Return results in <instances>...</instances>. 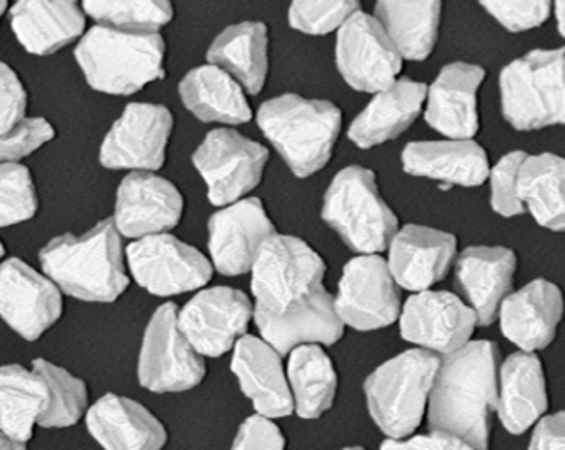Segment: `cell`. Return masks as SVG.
Listing matches in <instances>:
<instances>
[{"instance_id": "6da1fadb", "label": "cell", "mask_w": 565, "mask_h": 450, "mask_svg": "<svg viewBox=\"0 0 565 450\" xmlns=\"http://www.w3.org/2000/svg\"><path fill=\"white\" fill-rule=\"evenodd\" d=\"M497 386L495 343L469 342L460 351L443 357L426 408L430 431L452 435L475 450H490Z\"/></svg>"}, {"instance_id": "7a4b0ae2", "label": "cell", "mask_w": 565, "mask_h": 450, "mask_svg": "<svg viewBox=\"0 0 565 450\" xmlns=\"http://www.w3.org/2000/svg\"><path fill=\"white\" fill-rule=\"evenodd\" d=\"M43 275L62 294L87 303H114L129 287L124 238L111 218L85 234H62L40 251Z\"/></svg>"}, {"instance_id": "3957f363", "label": "cell", "mask_w": 565, "mask_h": 450, "mask_svg": "<svg viewBox=\"0 0 565 450\" xmlns=\"http://www.w3.org/2000/svg\"><path fill=\"white\" fill-rule=\"evenodd\" d=\"M257 126L296 178H310L333 156L342 129V111L328 100L284 94L259 108Z\"/></svg>"}, {"instance_id": "277c9868", "label": "cell", "mask_w": 565, "mask_h": 450, "mask_svg": "<svg viewBox=\"0 0 565 450\" xmlns=\"http://www.w3.org/2000/svg\"><path fill=\"white\" fill-rule=\"evenodd\" d=\"M83 76L94 90L135 96L164 78L166 43L161 34H131L92 26L74 50Z\"/></svg>"}, {"instance_id": "5b68a950", "label": "cell", "mask_w": 565, "mask_h": 450, "mask_svg": "<svg viewBox=\"0 0 565 450\" xmlns=\"http://www.w3.org/2000/svg\"><path fill=\"white\" fill-rule=\"evenodd\" d=\"M439 364V355L411 349L370 373L366 408L387 440L413 437L422 426Z\"/></svg>"}, {"instance_id": "8992f818", "label": "cell", "mask_w": 565, "mask_h": 450, "mask_svg": "<svg viewBox=\"0 0 565 450\" xmlns=\"http://www.w3.org/2000/svg\"><path fill=\"white\" fill-rule=\"evenodd\" d=\"M322 221L361 256L387 250L398 231V218L379 192L375 174L361 165H349L333 178L324 194Z\"/></svg>"}, {"instance_id": "52a82bcc", "label": "cell", "mask_w": 565, "mask_h": 450, "mask_svg": "<svg viewBox=\"0 0 565 450\" xmlns=\"http://www.w3.org/2000/svg\"><path fill=\"white\" fill-rule=\"evenodd\" d=\"M564 50H534L500 73L502 115L522 132L561 126L565 118Z\"/></svg>"}, {"instance_id": "ba28073f", "label": "cell", "mask_w": 565, "mask_h": 450, "mask_svg": "<svg viewBox=\"0 0 565 450\" xmlns=\"http://www.w3.org/2000/svg\"><path fill=\"white\" fill-rule=\"evenodd\" d=\"M250 275L254 310L282 315L322 287L327 265L303 239L274 234L257 251Z\"/></svg>"}, {"instance_id": "9c48e42d", "label": "cell", "mask_w": 565, "mask_h": 450, "mask_svg": "<svg viewBox=\"0 0 565 450\" xmlns=\"http://www.w3.org/2000/svg\"><path fill=\"white\" fill-rule=\"evenodd\" d=\"M268 161V148L235 129L210 130L192 156L209 201L218 208L245 200L262 183Z\"/></svg>"}, {"instance_id": "30bf717a", "label": "cell", "mask_w": 565, "mask_h": 450, "mask_svg": "<svg viewBox=\"0 0 565 450\" xmlns=\"http://www.w3.org/2000/svg\"><path fill=\"white\" fill-rule=\"evenodd\" d=\"M206 375L201 357L179 328V307L157 308L148 322L138 361V381L157 394L185 393L200 386Z\"/></svg>"}, {"instance_id": "8fae6325", "label": "cell", "mask_w": 565, "mask_h": 450, "mask_svg": "<svg viewBox=\"0 0 565 450\" xmlns=\"http://www.w3.org/2000/svg\"><path fill=\"white\" fill-rule=\"evenodd\" d=\"M126 259L138 286L159 298L203 289L213 277L212 262L171 234L132 242L126 248Z\"/></svg>"}, {"instance_id": "7c38bea8", "label": "cell", "mask_w": 565, "mask_h": 450, "mask_svg": "<svg viewBox=\"0 0 565 450\" xmlns=\"http://www.w3.org/2000/svg\"><path fill=\"white\" fill-rule=\"evenodd\" d=\"M173 132V113L150 103L127 105L100 144L99 161L106 169L153 173L166 162Z\"/></svg>"}, {"instance_id": "4fadbf2b", "label": "cell", "mask_w": 565, "mask_h": 450, "mask_svg": "<svg viewBox=\"0 0 565 450\" xmlns=\"http://www.w3.org/2000/svg\"><path fill=\"white\" fill-rule=\"evenodd\" d=\"M333 301L342 324L356 331L390 328L402 312L401 289L381 256L349 260Z\"/></svg>"}, {"instance_id": "5bb4252c", "label": "cell", "mask_w": 565, "mask_h": 450, "mask_svg": "<svg viewBox=\"0 0 565 450\" xmlns=\"http://www.w3.org/2000/svg\"><path fill=\"white\" fill-rule=\"evenodd\" d=\"M335 58L337 69L349 87L365 94H377L393 85L404 67L374 14L361 9L340 26Z\"/></svg>"}, {"instance_id": "9a60e30c", "label": "cell", "mask_w": 565, "mask_h": 450, "mask_svg": "<svg viewBox=\"0 0 565 450\" xmlns=\"http://www.w3.org/2000/svg\"><path fill=\"white\" fill-rule=\"evenodd\" d=\"M253 317L254 304L245 292L212 287L179 310V328L201 357H221L247 334Z\"/></svg>"}, {"instance_id": "2e32d148", "label": "cell", "mask_w": 565, "mask_h": 450, "mask_svg": "<svg viewBox=\"0 0 565 450\" xmlns=\"http://www.w3.org/2000/svg\"><path fill=\"white\" fill-rule=\"evenodd\" d=\"M398 321L405 342L443 357L466 346L478 328L476 313L466 301L446 290H425L411 296Z\"/></svg>"}, {"instance_id": "e0dca14e", "label": "cell", "mask_w": 565, "mask_h": 450, "mask_svg": "<svg viewBox=\"0 0 565 450\" xmlns=\"http://www.w3.org/2000/svg\"><path fill=\"white\" fill-rule=\"evenodd\" d=\"M57 286L22 259L0 262V319L26 342L40 340L61 321Z\"/></svg>"}, {"instance_id": "ac0fdd59", "label": "cell", "mask_w": 565, "mask_h": 450, "mask_svg": "<svg viewBox=\"0 0 565 450\" xmlns=\"http://www.w3.org/2000/svg\"><path fill=\"white\" fill-rule=\"evenodd\" d=\"M274 234V222L257 197L224 206L209 221L210 262L226 277L250 274L257 251Z\"/></svg>"}, {"instance_id": "d6986e66", "label": "cell", "mask_w": 565, "mask_h": 450, "mask_svg": "<svg viewBox=\"0 0 565 450\" xmlns=\"http://www.w3.org/2000/svg\"><path fill=\"white\" fill-rule=\"evenodd\" d=\"M183 195L156 173H129L120 182L115 201V229L122 238L143 239L170 234L183 217Z\"/></svg>"}, {"instance_id": "ffe728a7", "label": "cell", "mask_w": 565, "mask_h": 450, "mask_svg": "<svg viewBox=\"0 0 565 450\" xmlns=\"http://www.w3.org/2000/svg\"><path fill=\"white\" fill-rule=\"evenodd\" d=\"M387 250L386 265L396 286L425 292L448 277L457 257V238L434 227L411 224L396 231Z\"/></svg>"}, {"instance_id": "44dd1931", "label": "cell", "mask_w": 565, "mask_h": 450, "mask_svg": "<svg viewBox=\"0 0 565 450\" xmlns=\"http://www.w3.org/2000/svg\"><path fill=\"white\" fill-rule=\"evenodd\" d=\"M487 78L481 65L452 62L426 87L425 120L449 139H475L479 132V88Z\"/></svg>"}, {"instance_id": "7402d4cb", "label": "cell", "mask_w": 565, "mask_h": 450, "mask_svg": "<svg viewBox=\"0 0 565 450\" xmlns=\"http://www.w3.org/2000/svg\"><path fill=\"white\" fill-rule=\"evenodd\" d=\"M254 322L263 342L277 351L280 357L291 354L298 346H330L344 336L345 325L335 312L333 296L324 286L313 290L303 301L282 315L254 310Z\"/></svg>"}, {"instance_id": "603a6c76", "label": "cell", "mask_w": 565, "mask_h": 450, "mask_svg": "<svg viewBox=\"0 0 565 450\" xmlns=\"http://www.w3.org/2000/svg\"><path fill=\"white\" fill-rule=\"evenodd\" d=\"M564 315L561 289L552 281H531L523 289L511 292L500 304V330L520 352L535 354L543 351L557 336Z\"/></svg>"}, {"instance_id": "cb8c5ba5", "label": "cell", "mask_w": 565, "mask_h": 450, "mask_svg": "<svg viewBox=\"0 0 565 450\" xmlns=\"http://www.w3.org/2000/svg\"><path fill=\"white\" fill-rule=\"evenodd\" d=\"M231 369L239 389L253 401L256 416L280 419L295 414L282 357L262 338L245 334L233 349Z\"/></svg>"}, {"instance_id": "d4e9b609", "label": "cell", "mask_w": 565, "mask_h": 450, "mask_svg": "<svg viewBox=\"0 0 565 450\" xmlns=\"http://www.w3.org/2000/svg\"><path fill=\"white\" fill-rule=\"evenodd\" d=\"M518 259L511 248L470 247L457 259V283L478 325L493 324L500 304L511 294Z\"/></svg>"}, {"instance_id": "484cf974", "label": "cell", "mask_w": 565, "mask_h": 450, "mask_svg": "<svg viewBox=\"0 0 565 450\" xmlns=\"http://www.w3.org/2000/svg\"><path fill=\"white\" fill-rule=\"evenodd\" d=\"M548 405V387L537 354L509 355L499 368L495 410L505 431L526 433L546 416Z\"/></svg>"}, {"instance_id": "4316f807", "label": "cell", "mask_w": 565, "mask_h": 450, "mask_svg": "<svg viewBox=\"0 0 565 450\" xmlns=\"http://www.w3.org/2000/svg\"><path fill=\"white\" fill-rule=\"evenodd\" d=\"M92 437L105 450H162L168 433L161 420L135 399L106 394L87 411Z\"/></svg>"}, {"instance_id": "83f0119b", "label": "cell", "mask_w": 565, "mask_h": 450, "mask_svg": "<svg viewBox=\"0 0 565 450\" xmlns=\"http://www.w3.org/2000/svg\"><path fill=\"white\" fill-rule=\"evenodd\" d=\"M9 22L26 52L46 56L82 40L87 17L76 2L25 0L9 9Z\"/></svg>"}, {"instance_id": "f1b7e54d", "label": "cell", "mask_w": 565, "mask_h": 450, "mask_svg": "<svg viewBox=\"0 0 565 450\" xmlns=\"http://www.w3.org/2000/svg\"><path fill=\"white\" fill-rule=\"evenodd\" d=\"M407 174L430 178L448 186L483 185L490 173L487 152L475 139H446L409 143L402 153Z\"/></svg>"}, {"instance_id": "f546056e", "label": "cell", "mask_w": 565, "mask_h": 450, "mask_svg": "<svg viewBox=\"0 0 565 450\" xmlns=\"http://www.w3.org/2000/svg\"><path fill=\"white\" fill-rule=\"evenodd\" d=\"M426 99V85L411 78L396 79L377 92L349 127V139L358 148L370 150L404 135L418 120Z\"/></svg>"}, {"instance_id": "4dcf8cb0", "label": "cell", "mask_w": 565, "mask_h": 450, "mask_svg": "<svg viewBox=\"0 0 565 450\" xmlns=\"http://www.w3.org/2000/svg\"><path fill=\"white\" fill-rule=\"evenodd\" d=\"M179 94L183 106L205 124L242 126L253 120L244 88L215 65L189 71L180 82Z\"/></svg>"}, {"instance_id": "1f68e13d", "label": "cell", "mask_w": 565, "mask_h": 450, "mask_svg": "<svg viewBox=\"0 0 565 450\" xmlns=\"http://www.w3.org/2000/svg\"><path fill=\"white\" fill-rule=\"evenodd\" d=\"M268 29L262 22L227 26L209 49V64L230 74L250 96L262 94L268 78Z\"/></svg>"}, {"instance_id": "d6a6232c", "label": "cell", "mask_w": 565, "mask_h": 450, "mask_svg": "<svg viewBox=\"0 0 565 450\" xmlns=\"http://www.w3.org/2000/svg\"><path fill=\"white\" fill-rule=\"evenodd\" d=\"M443 4L439 0H381L374 18L383 26L402 61H426L439 40Z\"/></svg>"}, {"instance_id": "836d02e7", "label": "cell", "mask_w": 565, "mask_h": 450, "mask_svg": "<svg viewBox=\"0 0 565 450\" xmlns=\"http://www.w3.org/2000/svg\"><path fill=\"white\" fill-rule=\"evenodd\" d=\"M287 384L296 416L305 420L324 416L339 390V375L330 355L319 345L298 346L289 354Z\"/></svg>"}, {"instance_id": "e575fe53", "label": "cell", "mask_w": 565, "mask_h": 450, "mask_svg": "<svg viewBox=\"0 0 565 450\" xmlns=\"http://www.w3.org/2000/svg\"><path fill=\"white\" fill-rule=\"evenodd\" d=\"M562 157L555 153H526L518 173V200L541 227L561 233L564 217V171Z\"/></svg>"}, {"instance_id": "d590c367", "label": "cell", "mask_w": 565, "mask_h": 450, "mask_svg": "<svg viewBox=\"0 0 565 450\" xmlns=\"http://www.w3.org/2000/svg\"><path fill=\"white\" fill-rule=\"evenodd\" d=\"M44 407L43 382L20 364L0 366V431L25 446Z\"/></svg>"}, {"instance_id": "8d00e7d4", "label": "cell", "mask_w": 565, "mask_h": 450, "mask_svg": "<svg viewBox=\"0 0 565 450\" xmlns=\"http://www.w3.org/2000/svg\"><path fill=\"white\" fill-rule=\"evenodd\" d=\"M32 372L40 377L44 387V407L38 426L70 428L78 425L88 405L85 382L46 360H35Z\"/></svg>"}, {"instance_id": "74e56055", "label": "cell", "mask_w": 565, "mask_h": 450, "mask_svg": "<svg viewBox=\"0 0 565 450\" xmlns=\"http://www.w3.org/2000/svg\"><path fill=\"white\" fill-rule=\"evenodd\" d=\"M82 9L96 25L131 34H159L174 14L173 6L164 0H88Z\"/></svg>"}, {"instance_id": "f35d334b", "label": "cell", "mask_w": 565, "mask_h": 450, "mask_svg": "<svg viewBox=\"0 0 565 450\" xmlns=\"http://www.w3.org/2000/svg\"><path fill=\"white\" fill-rule=\"evenodd\" d=\"M38 210L40 200L29 168L0 162V227L31 221Z\"/></svg>"}, {"instance_id": "ab89813d", "label": "cell", "mask_w": 565, "mask_h": 450, "mask_svg": "<svg viewBox=\"0 0 565 450\" xmlns=\"http://www.w3.org/2000/svg\"><path fill=\"white\" fill-rule=\"evenodd\" d=\"M356 0H301L289 8V25L309 35H327L339 31L356 11Z\"/></svg>"}, {"instance_id": "60d3db41", "label": "cell", "mask_w": 565, "mask_h": 450, "mask_svg": "<svg viewBox=\"0 0 565 450\" xmlns=\"http://www.w3.org/2000/svg\"><path fill=\"white\" fill-rule=\"evenodd\" d=\"M55 138V129L46 118H23L13 129L0 136V162L20 164Z\"/></svg>"}, {"instance_id": "b9f144b4", "label": "cell", "mask_w": 565, "mask_h": 450, "mask_svg": "<svg viewBox=\"0 0 565 450\" xmlns=\"http://www.w3.org/2000/svg\"><path fill=\"white\" fill-rule=\"evenodd\" d=\"M525 157V152L508 153L488 173L492 186V208L500 217H518L525 212L523 204L518 200V173Z\"/></svg>"}, {"instance_id": "7bdbcfd3", "label": "cell", "mask_w": 565, "mask_h": 450, "mask_svg": "<svg viewBox=\"0 0 565 450\" xmlns=\"http://www.w3.org/2000/svg\"><path fill=\"white\" fill-rule=\"evenodd\" d=\"M481 8L495 18L505 31L526 32L543 25L552 14V4L546 0L535 2H481Z\"/></svg>"}, {"instance_id": "ee69618b", "label": "cell", "mask_w": 565, "mask_h": 450, "mask_svg": "<svg viewBox=\"0 0 565 450\" xmlns=\"http://www.w3.org/2000/svg\"><path fill=\"white\" fill-rule=\"evenodd\" d=\"M29 94L22 79L4 62H0V136L25 118Z\"/></svg>"}, {"instance_id": "f6af8a7d", "label": "cell", "mask_w": 565, "mask_h": 450, "mask_svg": "<svg viewBox=\"0 0 565 450\" xmlns=\"http://www.w3.org/2000/svg\"><path fill=\"white\" fill-rule=\"evenodd\" d=\"M231 450H286V437L274 420L253 416L239 426Z\"/></svg>"}, {"instance_id": "bcb514c9", "label": "cell", "mask_w": 565, "mask_h": 450, "mask_svg": "<svg viewBox=\"0 0 565 450\" xmlns=\"http://www.w3.org/2000/svg\"><path fill=\"white\" fill-rule=\"evenodd\" d=\"M381 450H475L469 443L452 435L430 431L418 437L404 438V440H386Z\"/></svg>"}, {"instance_id": "7dc6e473", "label": "cell", "mask_w": 565, "mask_h": 450, "mask_svg": "<svg viewBox=\"0 0 565 450\" xmlns=\"http://www.w3.org/2000/svg\"><path fill=\"white\" fill-rule=\"evenodd\" d=\"M532 429L529 450H564V411L544 416Z\"/></svg>"}, {"instance_id": "c3c4849f", "label": "cell", "mask_w": 565, "mask_h": 450, "mask_svg": "<svg viewBox=\"0 0 565 450\" xmlns=\"http://www.w3.org/2000/svg\"><path fill=\"white\" fill-rule=\"evenodd\" d=\"M0 450H26V447L23 446V443L14 442V440L6 437V435L0 431Z\"/></svg>"}, {"instance_id": "681fc988", "label": "cell", "mask_w": 565, "mask_h": 450, "mask_svg": "<svg viewBox=\"0 0 565 450\" xmlns=\"http://www.w3.org/2000/svg\"><path fill=\"white\" fill-rule=\"evenodd\" d=\"M552 11L557 18L558 32L564 35V2H555L552 4Z\"/></svg>"}, {"instance_id": "f907efd6", "label": "cell", "mask_w": 565, "mask_h": 450, "mask_svg": "<svg viewBox=\"0 0 565 450\" xmlns=\"http://www.w3.org/2000/svg\"><path fill=\"white\" fill-rule=\"evenodd\" d=\"M8 2L6 0H0V20H2V17H4L6 11H8Z\"/></svg>"}, {"instance_id": "816d5d0a", "label": "cell", "mask_w": 565, "mask_h": 450, "mask_svg": "<svg viewBox=\"0 0 565 450\" xmlns=\"http://www.w3.org/2000/svg\"><path fill=\"white\" fill-rule=\"evenodd\" d=\"M4 254H6L4 245H2V242H0V259H2V257H4Z\"/></svg>"}, {"instance_id": "f5cc1de1", "label": "cell", "mask_w": 565, "mask_h": 450, "mask_svg": "<svg viewBox=\"0 0 565 450\" xmlns=\"http://www.w3.org/2000/svg\"><path fill=\"white\" fill-rule=\"evenodd\" d=\"M342 450H365V449H363V447L353 446V447H345V449H342Z\"/></svg>"}]
</instances>
